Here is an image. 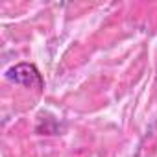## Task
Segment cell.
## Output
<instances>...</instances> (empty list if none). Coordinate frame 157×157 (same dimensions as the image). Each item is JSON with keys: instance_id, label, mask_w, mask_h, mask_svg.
Here are the masks:
<instances>
[{"instance_id": "1", "label": "cell", "mask_w": 157, "mask_h": 157, "mask_svg": "<svg viewBox=\"0 0 157 157\" xmlns=\"http://www.w3.org/2000/svg\"><path fill=\"white\" fill-rule=\"evenodd\" d=\"M6 78L10 82L17 83V85H22L26 89H35V91H43L44 87V82H43V76L41 72L37 70L35 65L32 63H19L15 67H11L8 72H6Z\"/></svg>"}]
</instances>
